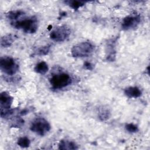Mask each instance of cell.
Wrapping results in <instances>:
<instances>
[{"label":"cell","instance_id":"obj_5","mask_svg":"<svg viewBox=\"0 0 150 150\" xmlns=\"http://www.w3.org/2000/svg\"><path fill=\"white\" fill-rule=\"evenodd\" d=\"M51 129L50 123L44 118L38 117L34 119L30 125V129L40 136L45 135Z\"/></svg>","mask_w":150,"mask_h":150},{"label":"cell","instance_id":"obj_2","mask_svg":"<svg viewBox=\"0 0 150 150\" xmlns=\"http://www.w3.org/2000/svg\"><path fill=\"white\" fill-rule=\"evenodd\" d=\"M73 79L67 73L60 72L53 74L49 79V83L53 89L59 90L63 88L72 83Z\"/></svg>","mask_w":150,"mask_h":150},{"label":"cell","instance_id":"obj_14","mask_svg":"<svg viewBox=\"0 0 150 150\" xmlns=\"http://www.w3.org/2000/svg\"><path fill=\"white\" fill-rule=\"evenodd\" d=\"M48 70H49L48 64L44 61H41L38 63L34 67V71L36 73L42 74V75L45 74Z\"/></svg>","mask_w":150,"mask_h":150},{"label":"cell","instance_id":"obj_6","mask_svg":"<svg viewBox=\"0 0 150 150\" xmlns=\"http://www.w3.org/2000/svg\"><path fill=\"white\" fill-rule=\"evenodd\" d=\"M71 30L66 25L58 26L50 33V38L57 42H62L66 40L70 35Z\"/></svg>","mask_w":150,"mask_h":150},{"label":"cell","instance_id":"obj_8","mask_svg":"<svg viewBox=\"0 0 150 150\" xmlns=\"http://www.w3.org/2000/svg\"><path fill=\"white\" fill-rule=\"evenodd\" d=\"M117 39H111L108 41L106 45V59L110 62H114L116 57V45Z\"/></svg>","mask_w":150,"mask_h":150},{"label":"cell","instance_id":"obj_4","mask_svg":"<svg viewBox=\"0 0 150 150\" xmlns=\"http://www.w3.org/2000/svg\"><path fill=\"white\" fill-rule=\"evenodd\" d=\"M0 69L4 73L13 76L18 72L19 66L13 57L6 56L0 58Z\"/></svg>","mask_w":150,"mask_h":150},{"label":"cell","instance_id":"obj_11","mask_svg":"<svg viewBox=\"0 0 150 150\" xmlns=\"http://www.w3.org/2000/svg\"><path fill=\"white\" fill-rule=\"evenodd\" d=\"M58 148L62 150H74L79 148L77 144L69 139H62L58 144Z\"/></svg>","mask_w":150,"mask_h":150},{"label":"cell","instance_id":"obj_17","mask_svg":"<svg viewBox=\"0 0 150 150\" xmlns=\"http://www.w3.org/2000/svg\"><path fill=\"white\" fill-rule=\"evenodd\" d=\"M50 49V45L42 46L38 47L34 52L33 56H45L49 53Z\"/></svg>","mask_w":150,"mask_h":150},{"label":"cell","instance_id":"obj_16","mask_svg":"<svg viewBox=\"0 0 150 150\" xmlns=\"http://www.w3.org/2000/svg\"><path fill=\"white\" fill-rule=\"evenodd\" d=\"M111 113L108 108L104 107H100L98 111V117L100 120L104 121L108 120L110 117Z\"/></svg>","mask_w":150,"mask_h":150},{"label":"cell","instance_id":"obj_9","mask_svg":"<svg viewBox=\"0 0 150 150\" xmlns=\"http://www.w3.org/2000/svg\"><path fill=\"white\" fill-rule=\"evenodd\" d=\"M13 101V97H12L8 92L6 91L1 92L0 94L1 111L10 109Z\"/></svg>","mask_w":150,"mask_h":150},{"label":"cell","instance_id":"obj_15","mask_svg":"<svg viewBox=\"0 0 150 150\" xmlns=\"http://www.w3.org/2000/svg\"><path fill=\"white\" fill-rule=\"evenodd\" d=\"M88 1H78V0H69L64 1V3L70 6L74 10H77L84 5L86 4Z\"/></svg>","mask_w":150,"mask_h":150},{"label":"cell","instance_id":"obj_1","mask_svg":"<svg viewBox=\"0 0 150 150\" xmlns=\"http://www.w3.org/2000/svg\"><path fill=\"white\" fill-rule=\"evenodd\" d=\"M11 25L17 29H21L26 33H35L38 28V21L36 16H31L11 22Z\"/></svg>","mask_w":150,"mask_h":150},{"label":"cell","instance_id":"obj_18","mask_svg":"<svg viewBox=\"0 0 150 150\" xmlns=\"http://www.w3.org/2000/svg\"><path fill=\"white\" fill-rule=\"evenodd\" d=\"M17 144L21 148H28L30 146V141L27 137H21L18 139Z\"/></svg>","mask_w":150,"mask_h":150},{"label":"cell","instance_id":"obj_20","mask_svg":"<svg viewBox=\"0 0 150 150\" xmlns=\"http://www.w3.org/2000/svg\"><path fill=\"white\" fill-rule=\"evenodd\" d=\"M84 67L87 69V70H93V69L94 68L93 67V64L92 63H91L90 62H86L84 63Z\"/></svg>","mask_w":150,"mask_h":150},{"label":"cell","instance_id":"obj_13","mask_svg":"<svg viewBox=\"0 0 150 150\" xmlns=\"http://www.w3.org/2000/svg\"><path fill=\"white\" fill-rule=\"evenodd\" d=\"M25 15V12L22 10H15L8 12L6 13V18L11 22L16 21Z\"/></svg>","mask_w":150,"mask_h":150},{"label":"cell","instance_id":"obj_10","mask_svg":"<svg viewBox=\"0 0 150 150\" xmlns=\"http://www.w3.org/2000/svg\"><path fill=\"white\" fill-rule=\"evenodd\" d=\"M124 94L129 98H137L142 95L141 89L137 86H130L125 88Z\"/></svg>","mask_w":150,"mask_h":150},{"label":"cell","instance_id":"obj_12","mask_svg":"<svg viewBox=\"0 0 150 150\" xmlns=\"http://www.w3.org/2000/svg\"><path fill=\"white\" fill-rule=\"evenodd\" d=\"M17 36L15 35L9 33L2 36L1 38L0 45L2 47H10L16 39Z\"/></svg>","mask_w":150,"mask_h":150},{"label":"cell","instance_id":"obj_19","mask_svg":"<svg viewBox=\"0 0 150 150\" xmlns=\"http://www.w3.org/2000/svg\"><path fill=\"white\" fill-rule=\"evenodd\" d=\"M125 129L129 133H135L138 131V127L133 123H128L125 126Z\"/></svg>","mask_w":150,"mask_h":150},{"label":"cell","instance_id":"obj_3","mask_svg":"<svg viewBox=\"0 0 150 150\" xmlns=\"http://www.w3.org/2000/svg\"><path fill=\"white\" fill-rule=\"evenodd\" d=\"M94 48V45L92 43L88 41L81 42L71 47V54L74 57H85L92 54Z\"/></svg>","mask_w":150,"mask_h":150},{"label":"cell","instance_id":"obj_7","mask_svg":"<svg viewBox=\"0 0 150 150\" xmlns=\"http://www.w3.org/2000/svg\"><path fill=\"white\" fill-rule=\"evenodd\" d=\"M141 16L138 13H132L125 17L121 22V28L124 30H128L137 27L141 22Z\"/></svg>","mask_w":150,"mask_h":150}]
</instances>
